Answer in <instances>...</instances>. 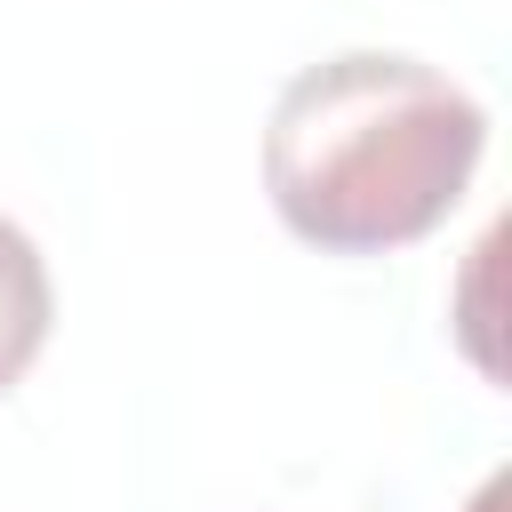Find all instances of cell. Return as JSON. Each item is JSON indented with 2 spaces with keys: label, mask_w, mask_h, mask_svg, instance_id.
<instances>
[{
  "label": "cell",
  "mask_w": 512,
  "mask_h": 512,
  "mask_svg": "<svg viewBox=\"0 0 512 512\" xmlns=\"http://www.w3.org/2000/svg\"><path fill=\"white\" fill-rule=\"evenodd\" d=\"M488 152V112L424 56L344 48L304 64L264 120V192L328 256H384L448 224Z\"/></svg>",
  "instance_id": "1"
},
{
  "label": "cell",
  "mask_w": 512,
  "mask_h": 512,
  "mask_svg": "<svg viewBox=\"0 0 512 512\" xmlns=\"http://www.w3.org/2000/svg\"><path fill=\"white\" fill-rule=\"evenodd\" d=\"M48 320H56L48 264H40L32 232L0 216V392L24 384V368H32L40 344H48Z\"/></svg>",
  "instance_id": "2"
},
{
  "label": "cell",
  "mask_w": 512,
  "mask_h": 512,
  "mask_svg": "<svg viewBox=\"0 0 512 512\" xmlns=\"http://www.w3.org/2000/svg\"><path fill=\"white\" fill-rule=\"evenodd\" d=\"M464 512H504V480H488V488H480V496H472Z\"/></svg>",
  "instance_id": "3"
}]
</instances>
